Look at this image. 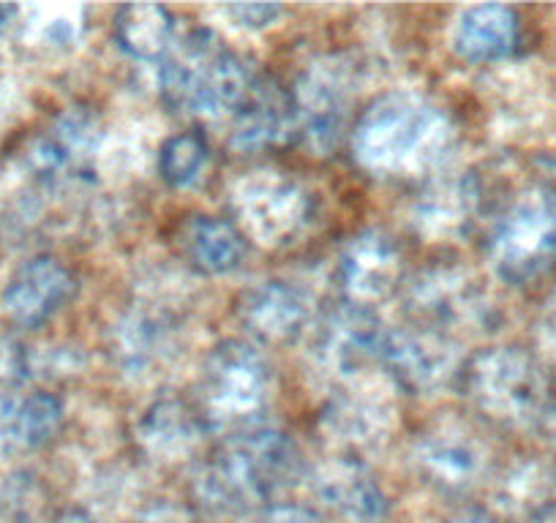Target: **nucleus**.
I'll use <instances>...</instances> for the list:
<instances>
[{
	"label": "nucleus",
	"instance_id": "f257e3e1",
	"mask_svg": "<svg viewBox=\"0 0 556 523\" xmlns=\"http://www.w3.org/2000/svg\"><path fill=\"white\" fill-rule=\"evenodd\" d=\"M494 259L513 281L540 279L556 262V178L545 175L496 218Z\"/></svg>",
	"mask_w": 556,
	"mask_h": 523
},
{
	"label": "nucleus",
	"instance_id": "f03ea898",
	"mask_svg": "<svg viewBox=\"0 0 556 523\" xmlns=\"http://www.w3.org/2000/svg\"><path fill=\"white\" fill-rule=\"evenodd\" d=\"M169 101L189 112L240 110L256 82L243 63L213 41L194 39L162 74Z\"/></svg>",
	"mask_w": 556,
	"mask_h": 523
},
{
	"label": "nucleus",
	"instance_id": "7ed1b4c3",
	"mask_svg": "<svg viewBox=\"0 0 556 523\" xmlns=\"http://www.w3.org/2000/svg\"><path fill=\"white\" fill-rule=\"evenodd\" d=\"M440 140L442 126L434 110L412 99H390L368 112L355 148L366 164L399 169L424 162Z\"/></svg>",
	"mask_w": 556,
	"mask_h": 523
},
{
	"label": "nucleus",
	"instance_id": "20e7f679",
	"mask_svg": "<svg viewBox=\"0 0 556 523\" xmlns=\"http://www.w3.org/2000/svg\"><path fill=\"white\" fill-rule=\"evenodd\" d=\"M72 292L74 279L61 262L52 256H36L12 276L3 292V306L14 322L36 328L63 308Z\"/></svg>",
	"mask_w": 556,
	"mask_h": 523
},
{
	"label": "nucleus",
	"instance_id": "39448f33",
	"mask_svg": "<svg viewBox=\"0 0 556 523\" xmlns=\"http://www.w3.org/2000/svg\"><path fill=\"white\" fill-rule=\"evenodd\" d=\"M290 442L281 434L270 431H256V434L238 436L224 452L218 456L216 474L227 485L249 490H265L278 483V477L290 467Z\"/></svg>",
	"mask_w": 556,
	"mask_h": 523
},
{
	"label": "nucleus",
	"instance_id": "423d86ee",
	"mask_svg": "<svg viewBox=\"0 0 556 523\" xmlns=\"http://www.w3.org/2000/svg\"><path fill=\"white\" fill-rule=\"evenodd\" d=\"M483 393H489L494 407L505 414L534 412L543 401V377L532 360L516 352H502L483 368Z\"/></svg>",
	"mask_w": 556,
	"mask_h": 523
},
{
	"label": "nucleus",
	"instance_id": "0eeeda50",
	"mask_svg": "<svg viewBox=\"0 0 556 523\" xmlns=\"http://www.w3.org/2000/svg\"><path fill=\"white\" fill-rule=\"evenodd\" d=\"M516 14L505 7H475L462 14L453 44L467 61H496L516 47Z\"/></svg>",
	"mask_w": 556,
	"mask_h": 523
},
{
	"label": "nucleus",
	"instance_id": "6e6552de",
	"mask_svg": "<svg viewBox=\"0 0 556 523\" xmlns=\"http://www.w3.org/2000/svg\"><path fill=\"white\" fill-rule=\"evenodd\" d=\"M213 377V396L216 401L235 409H251L262 398V382H265V368L260 357L245 346H229L218 355Z\"/></svg>",
	"mask_w": 556,
	"mask_h": 523
},
{
	"label": "nucleus",
	"instance_id": "1a4fd4ad",
	"mask_svg": "<svg viewBox=\"0 0 556 523\" xmlns=\"http://www.w3.org/2000/svg\"><path fill=\"white\" fill-rule=\"evenodd\" d=\"M292 104L287 95L270 88H256L249 93L238 112V135L235 142L240 148H265L276 142L290 126Z\"/></svg>",
	"mask_w": 556,
	"mask_h": 523
},
{
	"label": "nucleus",
	"instance_id": "9d476101",
	"mask_svg": "<svg viewBox=\"0 0 556 523\" xmlns=\"http://www.w3.org/2000/svg\"><path fill=\"white\" fill-rule=\"evenodd\" d=\"M189 251L200 268L227 273L243 259L245 243L232 224L222 218H197L189 227Z\"/></svg>",
	"mask_w": 556,
	"mask_h": 523
},
{
	"label": "nucleus",
	"instance_id": "9b49d317",
	"mask_svg": "<svg viewBox=\"0 0 556 523\" xmlns=\"http://www.w3.org/2000/svg\"><path fill=\"white\" fill-rule=\"evenodd\" d=\"M117 36L137 58H159L173 36V20L159 7H128L117 17Z\"/></svg>",
	"mask_w": 556,
	"mask_h": 523
},
{
	"label": "nucleus",
	"instance_id": "f8f14e48",
	"mask_svg": "<svg viewBox=\"0 0 556 523\" xmlns=\"http://www.w3.org/2000/svg\"><path fill=\"white\" fill-rule=\"evenodd\" d=\"M61 401L50 393H36L14 409L12 436L28 447L47 445L61 425Z\"/></svg>",
	"mask_w": 556,
	"mask_h": 523
},
{
	"label": "nucleus",
	"instance_id": "ddd939ff",
	"mask_svg": "<svg viewBox=\"0 0 556 523\" xmlns=\"http://www.w3.org/2000/svg\"><path fill=\"white\" fill-rule=\"evenodd\" d=\"M207 162L205 142L197 135H178L164 145L162 173L173 186H191Z\"/></svg>",
	"mask_w": 556,
	"mask_h": 523
},
{
	"label": "nucleus",
	"instance_id": "4468645a",
	"mask_svg": "<svg viewBox=\"0 0 556 523\" xmlns=\"http://www.w3.org/2000/svg\"><path fill=\"white\" fill-rule=\"evenodd\" d=\"M301 314V301L290 290L281 292L278 308H273V286H267L260 295H254V303H251V324H256L254 330L267 335H285L290 330H295Z\"/></svg>",
	"mask_w": 556,
	"mask_h": 523
},
{
	"label": "nucleus",
	"instance_id": "2eb2a0df",
	"mask_svg": "<svg viewBox=\"0 0 556 523\" xmlns=\"http://www.w3.org/2000/svg\"><path fill=\"white\" fill-rule=\"evenodd\" d=\"M265 523H314V521L301 510H281V512H273Z\"/></svg>",
	"mask_w": 556,
	"mask_h": 523
},
{
	"label": "nucleus",
	"instance_id": "dca6fc26",
	"mask_svg": "<svg viewBox=\"0 0 556 523\" xmlns=\"http://www.w3.org/2000/svg\"><path fill=\"white\" fill-rule=\"evenodd\" d=\"M14 12H17V9H14V7H0V30L7 28L9 20L14 17Z\"/></svg>",
	"mask_w": 556,
	"mask_h": 523
},
{
	"label": "nucleus",
	"instance_id": "f3484780",
	"mask_svg": "<svg viewBox=\"0 0 556 523\" xmlns=\"http://www.w3.org/2000/svg\"><path fill=\"white\" fill-rule=\"evenodd\" d=\"M72 523H90V521H85V518H74Z\"/></svg>",
	"mask_w": 556,
	"mask_h": 523
}]
</instances>
